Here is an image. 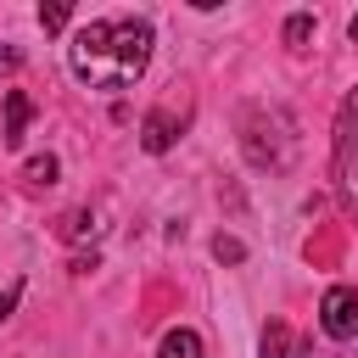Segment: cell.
I'll return each mask as SVG.
<instances>
[{"label": "cell", "mask_w": 358, "mask_h": 358, "mask_svg": "<svg viewBox=\"0 0 358 358\" xmlns=\"http://www.w3.org/2000/svg\"><path fill=\"white\" fill-rule=\"evenodd\" d=\"M73 78L90 90H129L145 62H151V22L123 17V22H84L67 45Z\"/></svg>", "instance_id": "obj_1"}, {"label": "cell", "mask_w": 358, "mask_h": 358, "mask_svg": "<svg viewBox=\"0 0 358 358\" xmlns=\"http://www.w3.org/2000/svg\"><path fill=\"white\" fill-rule=\"evenodd\" d=\"M336 179L352 185L358 179V84L341 95L336 106Z\"/></svg>", "instance_id": "obj_2"}, {"label": "cell", "mask_w": 358, "mask_h": 358, "mask_svg": "<svg viewBox=\"0 0 358 358\" xmlns=\"http://www.w3.org/2000/svg\"><path fill=\"white\" fill-rule=\"evenodd\" d=\"M319 324H324V336L352 341L358 336V291L352 285H330L324 302H319Z\"/></svg>", "instance_id": "obj_3"}, {"label": "cell", "mask_w": 358, "mask_h": 358, "mask_svg": "<svg viewBox=\"0 0 358 358\" xmlns=\"http://www.w3.org/2000/svg\"><path fill=\"white\" fill-rule=\"evenodd\" d=\"M263 358H308V341L285 319H268L263 324Z\"/></svg>", "instance_id": "obj_4"}, {"label": "cell", "mask_w": 358, "mask_h": 358, "mask_svg": "<svg viewBox=\"0 0 358 358\" xmlns=\"http://www.w3.org/2000/svg\"><path fill=\"white\" fill-rule=\"evenodd\" d=\"M173 140H179V117H173L168 106L145 112V123H140V145H145V151H168Z\"/></svg>", "instance_id": "obj_5"}, {"label": "cell", "mask_w": 358, "mask_h": 358, "mask_svg": "<svg viewBox=\"0 0 358 358\" xmlns=\"http://www.w3.org/2000/svg\"><path fill=\"white\" fill-rule=\"evenodd\" d=\"M28 117H34V101L22 95V90H6V145H22V134H28Z\"/></svg>", "instance_id": "obj_6"}, {"label": "cell", "mask_w": 358, "mask_h": 358, "mask_svg": "<svg viewBox=\"0 0 358 358\" xmlns=\"http://www.w3.org/2000/svg\"><path fill=\"white\" fill-rule=\"evenodd\" d=\"M157 358H201V336L179 324V330H168V336H162V347H157Z\"/></svg>", "instance_id": "obj_7"}, {"label": "cell", "mask_w": 358, "mask_h": 358, "mask_svg": "<svg viewBox=\"0 0 358 358\" xmlns=\"http://www.w3.org/2000/svg\"><path fill=\"white\" fill-rule=\"evenodd\" d=\"M67 22H73V6H67V0H50V6H39V28H45V34H62Z\"/></svg>", "instance_id": "obj_8"}, {"label": "cell", "mask_w": 358, "mask_h": 358, "mask_svg": "<svg viewBox=\"0 0 358 358\" xmlns=\"http://www.w3.org/2000/svg\"><path fill=\"white\" fill-rule=\"evenodd\" d=\"M308 39H313V17H308V11L285 17V45H291V50H308Z\"/></svg>", "instance_id": "obj_9"}, {"label": "cell", "mask_w": 358, "mask_h": 358, "mask_svg": "<svg viewBox=\"0 0 358 358\" xmlns=\"http://www.w3.org/2000/svg\"><path fill=\"white\" fill-rule=\"evenodd\" d=\"M22 179H28V185H56V157H50V151H45V157H28Z\"/></svg>", "instance_id": "obj_10"}, {"label": "cell", "mask_w": 358, "mask_h": 358, "mask_svg": "<svg viewBox=\"0 0 358 358\" xmlns=\"http://www.w3.org/2000/svg\"><path fill=\"white\" fill-rule=\"evenodd\" d=\"M62 235H67V241H84V235H95V218H90V213H67Z\"/></svg>", "instance_id": "obj_11"}, {"label": "cell", "mask_w": 358, "mask_h": 358, "mask_svg": "<svg viewBox=\"0 0 358 358\" xmlns=\"http://www.w3.org/2000/svg\"><path fill=\"white\" fill-rule=\"evenodd\" d=\"M213 257H218V263H241V257H246V246H241L235 235H218V241H213Z\"/></svg>", "instance_id": "obj_12"}, {"label": "cell", "mask_w": 358, "mask_h": 358, "mask_svg": "<svg viewBox=\"0 0 358 358\" xmlns=\"http://www.w3.org/2000/svg\"><path fill=\"white\" fill-rule=\"evenodd\" d=\"M17 296H22V285H6V291H0V319H11V308H17Z\"/></svg>", "instance_id": "obj_13"}, {"label": "cell", "mask_w": 358, "mask_h": 358, "mask_svg": "<svg viewBox=\"0 0 358 358\" xmlns=\"http://www.w3.org/2000/svg\"><path fill=\"white\" fill-rule=\"evenodd\" d=\"M341 196H347V207H352V218H358V179H352V185H341Z\"/></svg>", "instance_id": "obj_14"}, {"label": "cell", "mask_w": 358, "mask_h": 358, "mask_svg": "<svg viewBox=\"0 0 358 358\" xmlns=\"http://www.w3.org/2000/svg\"><path fill=\"white\" fill-rule=\"evenodd\" d=\"M17 62H22V56H17L11 45H0V67H17Z\"/></svg>", "instance_id": "obj_15"}, {"label": "cell", "mask_w": 358, "mask_h": 358, "mask_svg": "<svg viewBox=\"0 0 358 358\" xmlns=\"http://www.w3.org/2000/svg\"><path fill=\"white\" fill-rule=\"evenodd\" d=\"M352 39H358V17H352Z\"/></svg>", "instance_id": "obj_16"}]
</instances>
